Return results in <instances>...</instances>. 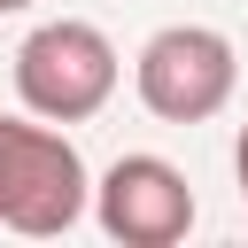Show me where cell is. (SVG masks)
I'll use <instances>...</instances> for the list:
<instances>
[{
	"instance_id": "6da1fadb",
	"label": "cell",
	"mask_w": 248,
	"mask_h": 248,
	"mask_svg": "<svg viewBox=\"0 0 248 248\" xmlns=\"http://www.w3.org/2000/svg\"><path fill=\"white\" fill-rule=\"evenodd\" d=\"M93 178L70 132H54L46 116H0V225L54 240L85 217Z\"/></svg>"
},
{
	"instance_id": "7a4b0ae2",
	"label": "cell",
	"mask_w": 248,
	"mask_h": 248,
	"mask_svg": "<svg viewBox=\"0 0 248 248\" xmlns=\"http://www.w3.org/2000/svg\"><path fill=\"white\" fill-rule=\"evenodd\" d=\"M116 78H124V62H116L108 31L85 23V16H54V23H39L16 46V101L31 116H46V124L101 116L108 93H116Z\"/></svg>"
},
{
	"instance_id": "3957f363",
	"label": "cell",
	"mask_w": 248,
	"mask_h": 248,
	"mask_svg": "<svg viewBox=\"0 0 248 248\" xmlns=\"http://www.w3.org/2000/svg\"><path fill=\"white\" fill-rule=\"evenodd\" d=\"M232 85H240V54L217 23H163L132 62V93L163 124H209L232 101Z\"/></svg>"
},
{
	"instance_id": "277c9868",
	"label": "cell",
	"mask_w": 248,
	"mask_h": 248,
	"mask_svg": "<svg viewBox=\"0 0 248 248\" xmlns=\"http://www.w3.org/2000/svg\"><path fill=\"white\" fill-rule=\"evenodd\" d=\"M93 217L124 248H178L194 232V186L163 155H116L93 186Z\"/></svg>"
},
{
	"instance_id": "5b68a950",
	"label": "cell",
	"mask_w": 248,
	"mask_h": 248,
	"mask_svg": "<svg viewBox=\"0 0 248 248\" xmlns=\"http://www.w3.org/2000/svg\"><path fill=\"white\" fill-rule=\"evenodd\" d=\"M232 178H240V202H248V124H240V140H232Z\"/></svg>"
},
{
	"instance_id": "8992f818",
	"label": "cell",
	"mask_w": 248,
	"mask_h": 248,
	"mask_svg": "<svg viewBox=\"0 0 248 248\" xmlns=\"http://www.w3.org/2000/svg\"><path fill=\"white\" fill-rule=\"evenodd\" d=\"M16 8H31V0H0V16H16Z\"/></svg>"
}]
</instances>
